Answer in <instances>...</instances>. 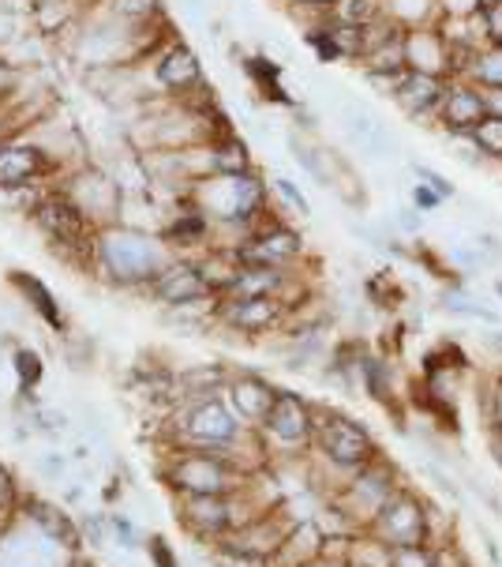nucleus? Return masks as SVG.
<instances>
[{
  "instance_id": "1",
  "label": "nucleus",
  "mask_w": 502,
  "mask_h": 567,
  "mask_svg": "<svg viewBox=\"0 0 502 567\" xmlns=\"http://www.w3.org/2000/svg\"><path fill=\"white\" fill-rule=\"evenodd\" d=\"M94 264L121 286H150L172 264V248L161 241V234L113 223L94 234Z\"/></svg>"
},
{
  "instance_id": "2",
  "label": "nucleus",
  "mask_w": 502,
  "mask_h": 567,
  "mask_svg": "<svg viewBox=\"0 0 502 567\" xmlns=\"http://www.w3.org/2000/svg\"><path fill=\"white\" fill-rule=\"evenodd\" d=\"M188 199L215 223V229L233 226V229H244V237L263 223V215L270 207L266 181L259 169L199 177L188 185Z\"/></svg>"
},
{
  "instance_id": "3",
  "label": "nucleus",
  "mask_w": 502,
  "mask_h": 567,
  "mask_svg": "<svg viewBox=\"0 0 502 567\" xmlns=\"http://www.w3.org/2000/svg\"><path fill=\"white\" fill-rule=\"evenodd\" d=\"M150 83L161 94V102H191V99H207V72H202L199 53L191 50L180 38H169L166 45H158L147 56Z\"/></svg>"
},
{
  "instance_id": "4",
  "label": "nucleus",
  "mask_w": 502,
  "mask_h": 567,
  "mask_svg": "<svg viewBox=\"0 0 502 567\" xmlns=\"http://www.w3.org/2000/svg\"><path fill=\"white\" fill-rule=\"evenodd\" d=\"M31 223L53 248H64V252H94V234L98 229H94V223L61 185L45 192L42 204L34 207Z\"/></svg>"
},
{
  "instance_id": "5",
  "label": "nucleus",
  "mask_w": 502,
  "mask_h": 567,
  "mask_svg": "<svg viewBox=\"0 0 502 567\" xmlns=\"http://www.w3.org/2000/svg\"><path fill=\"white\" fill-rule=\"evenodd\" d=\"M301 252H304L301 229H293L282 218H263L248 237H240L233 245L237 264L244 267H289Z\"/></svg>"
},
{
  "instance_id": "6",
  "label": "nucleus",
  "mask_w": 502,
  "mask_h": 567,
  "mask_svg": "<svg viewBox=\"0 0 502 567\" xmlns=\"http://www.w3.org/2000/svg\"><path fill=\"white\" fill-rule=\"evenodd\" d=\"M61 188L75 199V204H80V210H83L86 218H91L94 229L113 226V223H124V218H121V210H124V188H121V181H113L105 169L83 166V169H75Z\"/></svg>"
},
{
  "instance_id": "7",
  "label": "nucleus",
  "mask_w": 502,
  "mask_h": 567,
  "mask_svg": "<svg viewBox=\"0 0 502 567\" xmlns=\"http://www.w3.org/2000/svg\"><path fill=\"white\" fill-rule=\"evenodd\" d=\"M50 173H53V162L42 143H34L27 136L0 140V188L45 185Z\"/></svg>"
},
{
  "instance_id": "8",
  "label": "nucleus",
  "mask_w": 502,
  "mask_h": 567,
  "mask_svg": "<svg viewBox=\"0 0 502 567\" xmlns=\"http://www.w3.org/2000/svg\"><path fill=\"white\" fill-rule=\"evenodd\" d=\"M488 113H491L488 94L480 91L477 83L450 80L447 94H442V102H439L436 124L442 128V136H472V128H477Z\"/></svg>"
},
{
  "instance_id": "9",
  "label": "nucleus",
  "mask_w": 502,
  "mask_h": 567,
  "mask_svg": "<svg viewBox=\"0 0 502 567\" xmlns=\"http://www.w3.org/2000/svg\"><path fill=\"white\" fill-rule=\"evenodd\" d=\"M450 80L447 75H436V72H420V69H409L401 75L398 83H394L390 91V102L398 105L409 121L417 124H431L439 113V102L442 94H447Z\"/></svg>"
},
{
  "instance_id": "10",
  "label": "nucleus",
  "mask_w": 502,
  "mask_h": 567,
  "mask_svg": "<svg viewBox=\"0 0 502 567\" xmlns=\"http://www.w3.org/2000/svg\"><path fill=\"white\" fill-rule=\"evenodd\" d=\"M150 293H154V301L169 305V309H185V305H196V301H207V297H218V293H210L207 275H202L199 259H172L166 271H161L150 282Z\"/></svg>"
},
{
  "instance_id": "11",
  "label": "nucleus",
  "mask_w": 502,
  "mask_h": 567,
  "mask_svg": "<svg viewBox=\"0 0 502 567\" xmlns=\"http://www.w3.org/2000/svg\"><path fill=\"white\" fill-rule=\"evenodd\" d=\"M218 320L233 331L259 334L282 320V301L278 297H218L215 301Z\"/></svg>"
},
{
  "instance_id": "12",
  "label": "nucleus",
  "mask_w": 502,
  "mask_h": 567,
  "mask_svg": "<svg viewBox=\"0 0 502 567\" xmlns=\"http://www.w3.org/2000/svg\"><path fill=\"white\" fill-rule=\"evenodd\" d=\"M318 444L342 466H360L372 458V436L349 417H323L318 421Z\"/></svg>"
},
{
  "instance_id": "13",
  "label": "nucleus",
  "mask_w": 502,
  "mask_h": 567,
  "mask_svg": "<svg viewBox=\"0 0 502 567\" xmlns=\"http://www.w3.org/2000/svg\"><path fill=\"white\" fill-rule=\"evenodd\" d=\"M185 432L196 444H229L237 436V410H229L221 399L207 395L185 413Z\"/></svg>"
},
{
  "instance_id": "14",
  "label": "nucleus",
  "mask_w": 502,
  "mask_h": 567,
  "mask_svg": "<svg viewBox=\"0 0 502 567\" xmlns=\"http://www.w3.org/2000/svg\"><path fill=\"white\" fill-rule=\"evenodd\" d=\"M409 69L436 72V75L453 80V50H450V42H447V34H442L439 23H428V27L409 31Z\"/></svg>"
},
{
  "instance_id": "15",
  "label": "nucleus",
  "mask_w": 502,
  "mask_h": 567,
  "mask_svg": "<svg viewBox=\"0 0 502 567\" xmlns=\"http://www.w3.org/2000/svg\"><path fill=\"white\" fill-rule=\"evenodd\" d=\"M158 234L169 248H196L215 234V223H210L191 199H180V204L169 207V215L161 218Z\"/></svg>"
},
{
  "instance_id": "16",
  "label": "nucleus",
  "mask_w": 502,
  "mask_h": 567,
  "mask_svg": "<svg viewBox=\"0 0 502 567\" xmlns=\"http://www.w3.org/2000/svg\"><path fill=\"white\" fill-rule=\"evenodd\" d=\"M263 425L274 432L282 444H301V440L312 436L315 417H312V410H307V402L301 395H293V391H278V402H274V410L266 413Z\"/></svg>"
},
{
  "instance_id": "17",
  "label": "nucleus",
  "mask_w": 502,
  "mask_h": 567,
  "mask_svg": "<svg viewBox=\"0 0 502 567\" xmlns=\"http://www.w3.org/2000/svg\"><path fill=\"white\" fill-rule=\"evenodd\" d=\"M229 402L244 421H266V413L278 402V391L259 377H240L229 383Z\"/></svg>"
},
{
  "instance_id": "18",
  "label": "nucleus",
  "mask_w": 502,
  "mask_h": 567,
  "mask_svg": "<svg viewBox=\"0 0 502 567\" xmlns=\"http://www.w3.org/2000/svg\"><path fill=\"white\" fill-rule=\"evenodd\" d=\"M285 267H237L233 282L221 297H278L285 290Z\"/></svg>"
},
{
  "instance_id": "19",
  "label": "nucleus",
  "mask_w": 502,
  "mask_h": 567,
  "mask_svg": "<svg viewBox=\"0 0 502 567\" xmlns=\"http://www.w3.org/2000/svg\"><path fill=\"white\" fill-rule=\"evenodd\" d=\"M177 485L188 488L191 496H218L221 485H226V470L210 455H191L177 470Z\"/></svg>"
},
{
  "instance_id": "20",
  "label": "nucleus",
  "mask_w": 502,
  "mask_h": 567,
  "mask_svg": "<svg viewBox=\"0 0 502 567\" xmlns=\"http://www.w3.org/2000/svg\"><path fill=\"white\" fill-rule=\"evenodd\" d=\"M8 286H12V290L23 293V301L31 305V309H34L38 316H42L45 323L53 327V331H61V327H64L61 305H56L53 290L42 282V278H34L31 271H12V275H8Z\"/></svg>"
},
{
  "instance_id": "21",
  "label": "nucleus",
  "mask_w": 502,
  "mask_h": 567,
  "mask_svg": "<svg viewBox=\"0 0 502 567\" xmlns=\"http://www.w3.org/2000/svg\"><path fill=\"white\" fill-rule=\"evenodd\" d=\"M244 72L263 99L278 102V105H293V99H289L285 86H282V64L278 61H270L263 53H251V56H244Z\"/></svg>"
},
{
  "instance_id": "22",
  "label": "nucleus",
  "mask_w": 502,
  "mask_h": 567,
  "mask_svg": "<svg viewBox=\"0 0 502 567\" xmlns=\"http://www.w3.org/2000/svg\"><path fill=\"white\" fill-rule=\"evenodd\" d=\"M383 534L390 537L394 545H417L420 534H423V523H420L417 504L401 499V504L386 507V512H383Z\"/></svg>"
},
{
  "instance_id": "23",
  "label": "nucleus",
  "mask_w": 502,
  "mask_h": 567,
  "mask_svg": "<svg viewBox=\"0 0 502 567\" xmlns=\"http://www.w3.org/2000/svg\"><path fill=\"white\" fill-rule=\"evenodd\" d=\"M466 80L477 83L480 91H502V45H480L477 53L469 56Z\"/></svg>"
},
{
  "instance_id": "24",
  "label": "nucleus",
  "mask_w": 502,
  "mask_h": 567,
  "mask_svg": "<svg viewBox=\"0 0 502 567\" xmlns=\"http://www.w3.org/2000/svg\"><path fill=\"white\" fill-rule=\"evenodd\" d=\"M161 0H105V12L128 27H154L161 16Z\"/></svg>"
},
{
  "instance_id": "25",
  "label": "nucleus",
  "mask_w": 502,
  "mask_h": 567,
  "mask_svg": "<svg viewBox=\"0 0 502 567\" xmlns=\"http://www.w3.org/2000/svg\"><path fill=\"white\" fill-rule=\"evenodd\" d=\"M472 143H477L480 158L502 166V117L499 113H488V117L472 128Z\"/></svg>"
},
{
  "instance_id": "26",
  "label": "nucleus",
  "mask_w": 502,
  "mask_h": 567,
  "mask_svg": "<svg viewBox=\"0 0 502 567\" xmlns=\"http://www.w3.org/2000/svg\"><path fill=\"white\" fill-rule=\"evenodd\" d=\"M383 12H386L383 0H342V4H337L331 16L345 19V23H356V27H368V23H375V19H379Z\"/></svg>"
},
{
  "instance_id": "27",
  "label": "nucleus",
  "mask_w": 502,
  "mask_h": 567,
  "mask_svg": "<svg viewBox=\"0 0 502 567\" xmlns=\"http://www.w3.org/2000/svg\"><path fill=\"white\" fill-rule=\"evenodd\" d=\"M12 364H15V377H19V388H23V391H31L34 383L42 380V361H38V353L19 350Z\"/></svg>"
},
{
  "instance_id": "28",
  "label": "nucleus",
  "mask_w": 502,
  "mask_h": 567,
  "mask_svg": "<svg viewBox=\"0 0 502 567\" xmlns=\"http://www.w3.org/2000/svg\"><path fill=\"white\" fill-rule=\"evenodd\" d=\"M477 27H480V42L502 45V4L484 8V12L477 16Z\"/></svg>"
},
{
  "instance_id": "29",
  "label": "nucleus",
  "mask_w": 502,
  "mask_h": 567,
  "mask_svg": "<svg viewBox=\"0 0 502 567\" xmlns=\"http://www.w3.org/2000/svg\"><path fill=\"white\" fill-rule=\"evenodd\" d=\"M412 173H417V177H420L423 185H428L431 192H439V196L447 199V204H450V199H458V188H453V181H447V177H442L439 169H431V166H420V162H417V166H412Z\"/></svg>"
},
{
  "instance_id": "30",
  "label": "nucleus",
  "mask_w": 502,
  "mask_h": 567,
  "mask_svg": "<svg viewBox=\"0 0 502 567\" xmlns=\"http://www.w3.org/2000/svg\"><path fill=\"white\" fill-rule=\"evenodd\" d=\"M270 185H274V192L282 196V204H285L289 210H296V215H307V210H312V207H307V199H304V192L296 188L289 177H274Z\"/></svg>"
},
{
  "instance_id": "31",
  "label": "nucleus",
  "mask_w": 502,
  "mask_h": 567,
  "mask_svg": "<svg viewBox=\"0 0 502 567\" xmlns=\"http://www.w3.org/2000/svg\"><path fill=\"white\" fill-rule=\"evenodd\" d=\"M409 204L428 215V210H442L447 199H442L439 192H431L428 185H423V181H412V185H409Z\"/></svg>"
},
{
  "instance_id": "32",
  "label": "nucleus",
  "mask_w": 502,
  "mask_h": 567,
  "mask_svg": "<svg viewBox=\"0 0 502 567\" xmlns=\"http://www.w3.org/2000/svg\"><path fill=\"white\" fill-rule=\"evenodd\" d=\"M289 8H293L296 16H307V23H315V19H323V16H331L342 0H285Z\"/></svg>"
},
{
  "instance_id": "33",
  "label": "nucleus",
  "mask_w": 502,
  "mask_h": 567,
  "mask_svg": "<svg viewBox=\"0 0 502 567\" xmlns=\"http://www.w3.org/2000/svg\"><path fill=\"white\" fill-rule=\"evenodd\" d=\"M191 512H196L199 523H207V526H221V523H226V507L218 512V499L215 496H196V499H191Z\"/></svg>"
},
{
  "instance_id": "34",
  "label": "nucleus",
  "mask_w": 502,
  "mask_h": 567,
  "mask_svg": "<svg viewBox=\"0 0 502 567\" xmlns=\"http://www.w3.org/2000/svg\"><path fill=\"white\" fill-rule=\"evenodd\" d=\"M394 567H436L428 553H420L417 545H401V553L394 556Z\"/></svg>"
},
{
  "instance_id": "35",
  "label": "nucleus",
  "mask_w": 502,
  "mask_h": 567,
  "mask_svg": "<svg viewBox=\"0 0 502 567\" xmlns=\"http://www.w3.org/2000/svg\"><path fill=\"white\" fill-rule=\"evenodd\" d=\"M420 215H423V210L405 204V207H398V226L405 229V234H420Z\"/></svg>"
},
{
  "instance_id": "36",
  "label": "nucleus",
  "mask_w": 502,
  "mask_h": 567,
  "mask_svg": "<svg viewBox=\"0 0 502 567\" xmlns=\"http://www.w3.org/2000/svg\"><path fill=\"white\" fill-rule=\"evenodd\" d=\"M150 553H154V560H158V567H177V560H172V553H169L161 542H154V545H150Z\"/></svg>"
},
{
  "instance_id": "37",
  "label": "nucleus",
  "mask_w": 502,
  "mask_h": 567,
  "mask_svg": "<svg viewBox=\"0 0 502 567\" xmlns=\"http://www.w3.org/2000/svg\"><path fill=\"white\" fill-rule=\"evenodd\" d=\"M484 94H488L491 113H499V117H502V91H484Z\"/></svg>"
},
{
  "instance_id": "38",
  "label": "nucleus",
  "mask_w": 502,
  "mask_h": 567,
  "mask_svg": "<svg viewBox=\"0 0 502 567\" xmlns=\"http://www.w3.org/2000/svg\"><path fill=\"white\" fill-rule=\"evenodd\" d=\"M495 425L502 432V383H499V391H495Z\"/></svg>"
},
{
  "instance_id": "39",
  "label": "nucleus",
  "mask_w": 502,
  "mask_h": 567,
  "mask_svg": "<svg viewBox=\"0 0 502 567\" xmlns=\"http://www.w3.org/2000/svg\"><path fill=\"white\" fill-rule=\"evenodd\" d=\"M12 132H8V124H4V105H0V140H8Z\"/></svg>"
},
{
  "instance_id": "40",
  "label": "nucleus",
  "mask_w": 502,
  "mask_h": 567,
  "mask_svg": "<svg viewBox=\"0 0 502 567\" xmlns=\"http://www.w3.org/2000/svg\"><path fill=\"white\" fill-rule=\"evenodd\" d=\"M495 4H502V0H480V12H484V8H495Z\"/></svg>"
},
{
  "instance_id": "41",
  "label": "nucleus",
  "mask_w": 502,
  "mask_h": 567,
  "mask_svg": "<svg viewBox=\"0 0 502 567\" xmlns=\"http://www.w3.org/2000/svg\"><path fill=\"white\" fill-rule=\"evenodd\" d=\"M491 346H495V350H502V331L495 334V339H491Z\"/></svg>"
},
{
  "instance_id": "42",
  "label": "nucleus",
  "mask_w": 502,
  "mask_h": 567,
  "mask_svg": "<svg viewBox=\"0 0 502 567\" xmlns=\"http://www.w3.org/2000/svg\"><path fill=\"white\" fill-rule=\"evenodd\" d=\"M495 293H499V297H502V282H499V286H495Z\"/></svg>"
}]
</instances>
